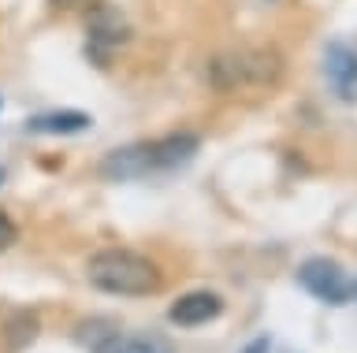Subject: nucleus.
<instances>
[{
  "instance_id": "nucleus-3",
  "label": "nucleus",
  "mask_w": 357,
  "mask_h": 353,
  "mask_svg": "<svg viewBox=\"0 0 357 353\" xmlns=\"http://www.w3.org/2000/svg\"><path fill=\"white\" fill-rule=\"evenodd\" d=\"M298 283L305 286L312 297H320V301L328 305H346L354 297V283L342 275V268L328 257H312L298 268Z\"/></svg>"
},
{
  "instance_id": "nucleus-6",
  "label": "nucleus",
  "mask_w": 357,
  "mask_h": 353,
  "mask_svg": "<svg viewBox=\"0 0 357 353\" xmlns=\"http://www.w3.org/2000/svg\"><path fill=\"white\" fill-rule=\"evenodd\" d=\"M100 175H105V179H112V182H127V179H145V175H153L149 141H145V146L116 149L105 164H100Z\"/></svg>"
},
{
  "instance_id": "nucleus-12",
  "label": "nucleus",
  "mask_w": 357,
  "mask_h": 353,
  "mask_svg": "<svg viewBox=\"0 0 357 353\" xmlns=\"http://www.w3.org/2000/svg\"><path fill=\"white\" fill-rule=\"evenodd\" d=\"M15 238H19V227H15V223H11V219H8L4 212H0V253H4V249H11V246H15Z\"/></svg>"
},
{
  "instance_id": "nucleus-14",
  "label": "nucleus",
  "mask_w": 357,
  "mask_h": 353,
  "mask_svg": "<svg viewBox=\"0 0 357 353\" xmlns=\"http://www.w3.org/2000/svg\"><path fill=\"white\" fill-rule=\"evenodd\" d=\"M245 353H268V338H257V342H250V346H245Z\"/></svg>"
},
{
  "instance_id": "nucleus-5",
  "label": "nucleus",
  "mask_w": 357,
  "mask_h": 353,
  "mask_svg": "<svg viewBox=\"0 0 357 353\" xmlns=\"http://www.w3.org/2000/svg\"><path fill=\"white\" fill-rule=\"evenodd\" d=\"M201 141L194 134H167L160 141H149V160H153V171H175V168H186L190 160L197 157Z\"/></svg>"
},
{
  "instance_id": "nucleus-11",
  "label": "nucleus",
  "mask_w": 357,
  "mask_h": 353,
  "mask_svg": "<svg viewBox=\"0 0 357 353\" xmlns=\"http://www.w3.org/2000/svg\"><path fill=\"white\" fill-rule=\"evenodd\" d=\"M112 353H172V350H167L164 342H156V338H123L119 335Z\"/></svg>"
},
{
  "instance_id": "nucleus-9",
  "label": "nucleus",
  "mask_w": 357,
  "mask_h": 353,
  "mask_svg": "<svg viewBox=\"0 0 357 353\" xmlns=\"http://www.w3.org/2000/svg\"><path fill=\"white\" fill-rule=\"evenodd\" d=\"M93 119L86 112H49V116H33L30 119V130H38V134H78V130H86Z\"/></svg>"
},
{
  "instance_id": "nucleus-7",
  "label": "nucleus",
  "mask_w": 357,
  "mask_h": 353,
  "mask_svg": "<svg viewBox=\"0 0 357 353\" xmlns=\"http://www.w3.org/2000/svg\"><path fill=\"white\" fill-rule=\"evenodd\" d=\"M324 74L339 90L342 101H357V52L346 45H328L324 52Z\"/></svg>"
},
{
  "instance_id": "nucleus-16",
  "label": "nucleus",
  "mask_w": 357,
  "mask_h": 353,
  "mask_svg": "<svg viewBox=\"0 0 357 353\" xmlns=\"http://www.w3.org/2000/svg\"><path fill=\"white\" fill-rule=\"evenodd\" d=\"M0 179H4V171H0Z\"/></svg>"
},
{
  "instance_id": "nucleus-8",
  "label": "nucleus",
  "mask_w": 357,
  "mask_h": 353,
  "mask_svg": "<svg viewBox=\"0 0 357 353\" xmlns=\"http://www.w3.org/2000/svg\"><path fill=\"white\" fill-rule=\"evenodd\" d=\"M223 313V301L216 294L208 290H194L186 297H178V301L167 308V316H172V324L178 327H197V324H208V320H216Z\"/></svg>"
},
{
  "instance_id": "nucleus-2",
  "label": "nucleus",
  "mask_w": 357,
  "mask_h": 353,
  "mask_svg": "<svg viewBox=\"0 0 357 353\" xmlns=\"http://www.w3.org/2000/svg\"><path fill=\"white\" fill-rule=\"evenodd\" d=\"M279 71H283V63H279L275 52H264V49H250V52H231V56H216L212 60V86L216 90H234V86H268L279 79Z\"/></svg>"
},
{
  "instance_id": "nucleus-1",
  "label": "nucleus",
  "mask_w": 357,
  "mask_h": 353,
  "mask_svg": "<svg viewBox=\"0 0 357 353\" xmlns=\"http://www.w3.org/2000/svg\"><path fill=\"white\" fill-rule=\"evenodd\" d=\"M86 279L105 294H119V297H145L156 294L164 286L160 268L130 249H100L89 257L86 264Z\"/></svg>"
},
{
  "instance_id": "nucleus-10",
  "label": "nucleus",
  "mask_w": 357,
  "mask_h": 353,
  "mask_svg": "<svg viewBox=\"0 0 357 353\" xmlns=\"http://www.w3.org/2000/svg\"><path fill=\"white\" fill-rule=\"evenodd\" d=\"M4 331H8V346L11 350H22L26 342L38 338V316H33V313H15V316L8 320Z\"/></svg>"
},
{
  "instance_id": "nucleus-13",
  "label": "nucleus",
  "mask_w": 357,
  "mask_h": 353,
  "mask_svg": "<svg viewBox=\"0 0 357 353\" xmlns=\"http://www.w3.org/2000/svg\"><path fill=\"white\" fill-rule=\"evenodd\" d=\"M52 8H60V12H71V8H78L82 0H49Z\"/></svg>"
},
{
  "instance_id": "nucleus-4",
  "label": "nucleus",
  "mask_w": 357,
  "mask_h": 353,
  "mask_svg": "<svg viewBox=\"0 0 357 353\" xmlns=\"http://www.w3.org/2000/svg\"><path fill=\"white\" fill-rule=\"evenodd\" d=\"M86 30H89V45H93V52H108V49H119V45L130 41V23L123 19L119 8L108 4V0L93 4Z\"/></svg>"
},
{
  "instance_id": "nucleus-15",
  "label": "nucleus",
  "mask_w": 357,
  "mask_h": 353,
  "mask_svg": "<svg viewBox=\"0 0 357 353\" xmlns=\"http://www.w3.org/2000/svg\"><path fill=\"white\" fill-rule=\"evenodd\" d=\"M354 294H357V283H354Z\"/></svg>"
}]
</instances>
